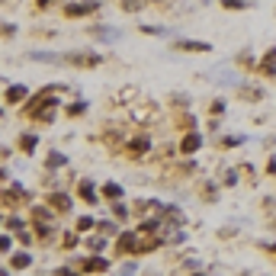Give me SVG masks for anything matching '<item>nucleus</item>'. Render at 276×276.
Returning a JSON list of instances; mask_svg holds the SVG:
<instances>
[{
    "label": "nucleus",
    "mask_w": 276,
    "mask_h": 276,
    "mask_svg": "<svg viewBox=\"0 0 276 276\" xmlns=\"http://www.w3.org/2000/svg\"><path fill=\"white\" fill-rule=\"evenodd\" d=\"M10 267H13V270H29V267H32V254H26V251L13 254V257H10Z\"/></svg>",
    "instance_id": "obj_3"
},
{
    "label": "nucleus",
    "mask_w": 276,
    "mask_h": 276,
    "mask_svg": "<svg viewBox=\"0 0 276 276\" xmlns=\"http://www.w3.org/2000/svg\"><path fill=\"white\" fill-rule=\"evenodd\" d=\"M199 145H203V138H199L196 132H193V135H186V138H183V148H180V151L193 154V151H199Z\"/></svg>",
    "instance_id": "obj_6"
},
{
    "label": "nucleus",
    "mask_w": 276,
    "mask_h": 276,
    "mask_svg": "<svg viewBox=\"0 0 276 276\" xmlns=\"http://www.w3.org/2000/svg\"><path fill=\"white\" fill-rule=\"evenodd\" d=\"M267 251H270V254H273V257H276V244H270V247H267Z\"/></svg>",
    "instance_id": "obj_21"
},
{
    "label": "nucleus",
    "mask_w": 276,
    "mask_h": 276,
    "mask_svg": "<svg viewBox=\"0 0 276 276\" xmlns=\"http://www.w3.org/2000/svg\"><path fill=\"white\" fill-rule=\"evenodd\" d=\"M26 97V87L16 84V87H6V103H19V100Z\"/></svg>",
    "instance_id": "obj_7"
},
{
    "label": "nucleus",
    "mask_w": 276,
    "mask_h": 276,
    "mask_svg": "<svg viewBox=\"0 0 276 276\" xmlns=\"http://www.w3.org/2000/svg\"><path fill=\"white\" fill-rule=\"evenodd\" d=\"M19 145H23V151H36L39 138H36V135H23V138H19Z\"/></svg>",
    "instance_id": "obj_15"
},
{
    "label": "nucleus",
    "mask_w": 276,
    "mask_h": 276,
    "mask_svg": "<svg viewBox=\"0 0 276 276\" xmlns=\"http://www.w3.org/2000/svg\"><path fill=\"white\" fill-rule=\"evenodd\" d=\"M103 196H110V199H122V186H119V183H106V186H103Z\"/></svg>",
    "instance_id": "obj_12"
},
{
    "label": "nucleus",
    "mask_w": 276,
    "mask_h": 276,
    "mask_svg": "<svg viewBox=\"0 0 276 276\" xmlns=\"http://www.w3.org/2000/svg\"><path fill=\"white\" fill-rule=\"evenodd\" d=\"M97 225H100V221L93 219V215H80V219H77V231H93Z\"/></svg>",
    "instance_id": "obj_8"
},
{
    "label": "nucleus",
    "mask_w": 276,
    "mask_h": 276,
    "mask_svg": "<svg viewBox=\"0 0 276 276\" xmlns=\"http://www.w3.org/2000/svg\"><path fill=\"white\" fill-rule=\"evenodd\" d=\"M80 199H84V203H100V199H97V190H93V183H87V180H84V183H80Z\"/></svg>",
    "instance_id": "obj_5"
},
{
    "label": "nucleus",
    "mask_w": 276,
    "mask_h": 276,
    "mask_svg": "<svg viewBox=\"0 0 276 276\" xmlns=\"http://www.w3.org/2000/svg\"><path fill=\"white\" fill-rule=\"evenodd\" d=\"M122 276H125V273H122Z\"/></svg>",
    "instance_id": "obj_23"
},
{
    "label": "nucleus",
    "mask_w": 276,
    "mask_h": 276,
    "mask_svg": "<svg viewBox=\"0 0 276 276\" xmlns=\"http://www.w3.org/2000/svg\"><path fill=\"white\" fill-rule=\"evenodd\" d=\"M180 49H186V52H209L212 45H206V42H180Z\"/></svg>",
    "instance_id": "obj_13"
},
{
    "label": "nucleus",
    "mask_w": 276,
    "mask_h": 276,
    "mask_svg": "<svg viewBox=\"0 0 276 276\" xmlns=\"http://www.w3.org/2000/svg\"><path fill=\"white\" fill-rule=\"evenodd\" d=\"M193 276H206V273H193Z\"/></svg>",
    "instance_id": "obj_22"
},
{
    "label": "nucleus",
    "mask_w": 276,
    "mask_h": 276,
    "mask_svg": "<svg viewBox=\"0 0 276 276\" xmlns=\"http://www.w3.org/2000/svg\"><path fill=\"white\" fill-rule=\"evenodd\" d=\"M100 225H103V234H119V228L112 221H100Z\"/></svg>",
    "instance_id": "obj_17"
},
{
    "label": "nucleus",
    "mask_w": 276,
    "mask_h": 276,
    "mask_svg": "<svg viewBox=\"0 0 276 276\" xmlns=\"http://www.w3.org/2000/svg\"><path fill=\"white\" fill-rule=\"evenodd\" d=\"M52 199V209H58V212H68L71 209V196L68 193H55V196H49Z\"/></svg>",
    "instance_id": "obj_4"
},
{
    "label": "nucleus",
    "mask_w": 276,
    "mask_h": 276,
    "mask_svg": "<svg viewBox=\"0 0 276 276\" xmlns=\"http://www.w3.org/2000/svg\"><path fill=\"white\" fill-rule=\"evenodd\" d=\"M61 164H64L61 154H52V158H49V167H61Z\"/></svg>",
    "instance_id": "obj_18"
},
{
    "label": "nucleus",
    "mask_w": 276,
    "mask_h": 276,
    "mask_svg": "<svg viewBox=\"0 0 276 276\" xmlns=\"http://www.w3.org/2000/svg\"><path fill=\"white\" fill-rule=\"evenodd\" d=\"M158 247H161L158 238H151V241H138V254H154Z\"/></svg>",
    "instance_id": "obj_11"
},
{
    "label": "nucleus",
    "mask_w": 276,
    "mask_h": 276,
    "mask_svg": "<svg viewBox=\"0 0 276 276\" xmlns=\"http://www.w3.org/2000/svg\"><path fill=\"white\" fill-rule=\"evenodd\" d=\"M116 254H119V257H125V254H138V234H132V231L119 234V238H116Z\"/></svg>",
    "instance_id": "obj_1"
},
{
    "label": "nucleus",
    "mask_w": 276,
    "mask_h": 276,
    "mask_svg": "<svg viewBox=\"0 0 276 276\" xmlns=\"http://www.w3.org/2000/svg\"><path fill=\"white\" fill-rule=\"evenodd\" d=\"M93 6H97V3H74V6H68L64 13H68V16H84V13H90Z\"/></svg>",
    "instance_id": "obj_9"
},
{
    "label": "nucleus",
    "mask_w": 276,
    "mask_h": 276,
    "mask_svg": "<svg viewBox=\"0 0 276 276\" xmlns=\"http://www.w3.org/2000/svg\"><path fill=\"white\" fill-rule=\"evenodd\" d=\"M6 228H13V231H23V219H16V215H13V219H6Z\"/></svg>",
    "instance_id": "obj_16"
},
{
    "label": "nucleus",
    "mask_w": 276,
    "mask_h": 276,
    "mask_svg": "<svg viewBox=\"0 0 276 276\" xmlns=\"http://www.w3.org/2000/svg\"><path fill=\"white\" fill-rule=\"evenodd\" d=\"M55 276H77V273H74L71 267H58V270H55Z\"/></svg>",
    "instance_id": "obj_19"
},
{
    "label": "nucleus",
    "mask_w": 276,
    "mask_h": 276,
    "mask_svg": "<svg viewBox=\"0 0 276 276\" xmlns=\"http://www.w3.org/2000/svg\"><path fill=\"white\" fill-rule=\"evenodd\" d=\"M84 244H87V251H90V254H100V251H103V247H106V241H103V238H97V234H93V238H87Z\"/></svg>",
    "instance_id": "obj_10"
},
{
    "label": "nucleus",
    "mask_w": 276,
    "mask_h": 276,
    "mask_svg": "<svg viewBox=\"0 0 276 276\" xmlns=\"http://www.w3.org/2000/svg\"><path fill=\"white\" fill-rule=\"evenodd\" d=\"M0 247H3V254H10V247H13V241H10V234H3V241H0Z\"/></svg>",
    "instance_id": "obj_20"
},
{
    "label": "nucleus",
    "mask_w": 276,
    "mask_h": 276,
    "mask_svg": "<svg viewBox=\"0 0 276 276\" xmlns=\"http://www.w3.org/2000/svg\"><path fill=\"white\" fill-rule=\"evenodd\" d=\"M106 270H110V260L106 257H100V254H90V257H87V264H84L87 276H97V273H106Z\"/></svg>",
    "instance_id": "obj_2"
},
{
    "label": "nucleus",
    "mask_w": 276,
    "mask_h": 276,
    "mask_svg": "<svg viewBox=\"0 0 276 276\" xmlns=\"http://www.w3.org/2000/svg\"><path fill=\"white\" fill-rule=\"evenodd\" d=\"M148 148H151V141H148V138H135V141H132V154H145Z\"/></svg>",
    "instance_id": "obj_14"
}]
</instances>
